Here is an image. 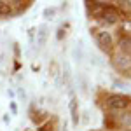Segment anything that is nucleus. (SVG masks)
<instances>
[{
	"label": "nucleus",
	"instance_id": "39448f33",
	"mask_svg": "<svg viewBox=\"0 0 131 131\" xmlns=\"http://www.w3.org/2000/svg\"><path fill=\"white\" fill-rule=\"evenodd\" d=\"M61 77H63V84H65L67 91L73 96V82H72V70H70V63H68V61H65V63H63Z\"/></svg>",
	"mask_w": 131,
	"mask_h": 131
},
{
	"label": "nucleus",
	"instance_id": "4468645a",
	"mask_svg": "<svg viewBox=\"0 0 131 131\" xmlns=\"http://www.w3.org/2000/svg\"><path fill=\"white\" fill-rule=\"evenodd\" d=\"M10 108H12V112L16 114V110H18V108H16V103H10Z\"/></svg>",
	"mask_w": 131,
	"mask_h": 131
},
{
	"label": "nucleus",
	"instance_id": "0eeeda50",
	"mask_svg": "<svg viewBox=\"0 0 131 131\" xmlns=\"http://www.w3.org/2000/svg\"><path fill=\"white\" fill-rule=\"evenodd\" d=\"M70 115H72V124L77 128L79 126V122H81V117H79V107H77V98L75 96H72L70 100Z\"/></svg>",
	"mask_w": 131,
	"mask_h": 131
},
{
	"label": "nucleus",
	"instance_id": "9d476101",
	"mask_svg": "<svg viewBox=\"0 0 131 131\" xmlns=\"http://www.w3.org/2000/svg\"><path fill=\"white\" fill-rule=\"evenodd\" d=\"M72 56H73V60L77 61V63H82V60H84V51H82L81 44H77V46L72 49Z\"/></svg>",
	"mask_w": 131,
	"mask_h": 131
},
{
	"label": "nucleus",
	"instance_id": "f03ea898",
	"mask_svg": "<svg viewBox=\"0 0 131 131\" xmlns=\"http://www.w3.org/2000/svg\"><path fill=\"white\" fill-rule=\"evenodd\" d=\"M91 33H94V39H96V44L100 46L103 51L110 52L112 47H114V39H112L110 31L107 30H93Z\"/></svg>",
	"mask_w": 131,
	"mask_h": 131
},
{
	"label": "nucleus",
	"instance_id": "ddd939ff",
	"mask_svg": "<svg viewBox=\"0 0 131 131\" xmlns=\"http://www.w3.org/2000/svg\"><path fill=\"white\" fill-rule=\"evenodd\" d=\"M63 28H60V30H58V35H56V37H58V40H61V39H63V35H65V33H63Z\"/></svg>",
	"mask_w": 131,
	"mask_h": 131
},
{
	"label": "nucleus",
	"instance_id": "20e7f679",
	"mask_svg": "<svg viewBox=\"0 0 131 131\" xmlns=\"http://www.w3.org/2000/svg\"><path fill=\"white\" fill-rule=\"evenodd\" d=\"M119 19H121V14H119V10L115 9V7H112V5H105L103 7V10H101V21L103 23L115 25Z\"/></svg>",
	"mask_w": 131,
	"mask_h": 131
},
{
	"label": "nucleus",
	"instance_id": "9b49d317",
	"mask_svg": "<svg viewBox=\"0 0 131 131\" xmlns=\"http://www.w3.org/2000/svg\"><path fill=\"white\" fill-rule=\"evenodd\" d=\"M56 16V9L54 7H47V9H44V18L46 19H52Z\"/></svg>",
	"mask_w": 131,
	"mask_h": 131
},
{
	"label": "nucleus",
	"instance_id": "f8f14e48",
	"mask_svg": "<svg viewBox=\"0 0 131 131\" xmlns=\"http://www.w3.org/2000/svg\"><path fill=\"white\" fill-rule=\"evenodd\" d=\"M114 86H115V88H126V84H124L122 81H115V82H114Z\"/></svg>",
	"mask_w": 131,
	"mask_h": 131
},
{
	"label": "nucleus",
	"instance_id": "f257e3e1",
	"mask_svg": "<svg viewBox=\"0 0 131 131\" xmlns=\"http://www.w3.org/2000/svg\"><path fill=\"white\" fill-rule=\"evenodd\" d=\"M129 96H126V94H110L107 100H105V105L114 112H121V110H126L128 107H129Z\"/></svg>",
	"mask_w": 131,
	"mask_h": 131
},
{
	"label": "nucleus",
	"instance_id": "1a4fd4ad",
	"mask_svg": "<svg viewBox=\"0 0 131 131\" xmlns=\"http://www.w3.org/2000/svg\"><path fill=\"white\" fill-rule=\"evenodd\" d=\"M14 5H16V2H4V0H0V16L12 14V7Z\"/></svg>",
	"mask_w": 131,
	"mask_h": 131
},
{
	"label": "nucleus",
	"instance_id": "423d86ee",
	"mask_svg": "<svg viewBox=\"0 0 131 131\" xmlns=\"http://www.w3.org/2000/svg\"><path fill=\"white\" fill-rule=\"evenodd\" d=\"M47 39H49V28L47 25H40L37 30V47H44Z\"/></svg>",
	"mask_w": 131,
	"mask_h": 131
},
{
	"label": "nucleus",
	"instance_id": "6e6552de",
	"mask_svg": "<svg viewBox=\"0 0 131 131\" xmlns=\"http://www.w3.org/2000/svg\"><path fill=\"white\" fill-rule=\"evenodd\" d=\"M77 82H79V91L84 96H88L89 94V81H88V77L84 73H79L77 75Z\"/></svg>",
	"mask_w": 131,
	"mask_h": 131
},
{
	"label": "nucleus",
	"instance_id": "7ed1b4c3",
	"mask_svg": "<svg viewBox=\"0 0 131 131\" xmlns=\"http://www.w3.org/2000/svg\"><path fill=\"white\" fill-rule=\"evenodd\" d=\"M114 65H115L117 70H121V72L131 70V54L117 51V52L114 54Z\"/></svg>",
	"mask_w": 131,
	"mask_h": 131
}]
</instances>
